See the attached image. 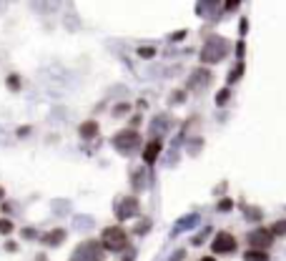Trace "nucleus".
Here are the masks:
<instances>
[{"mask_svg": "<svg viewBox=\"0 0 286 261\" xmlns=\"http://www.w3.org/2000/svg\"><path fill=\"white\" fill-rule=\"evenodd\" d=\"M126 244H128V234L121 226H108V229H103V234H101V246L103 249H108V251H121V249H126Z\"/></svg>", "mask_w": 286, "mask_h": 261, "instance_id": "nucleus-1", "label": "nucleus"}, {"mask_svg": "<svg viewBox=\"0 0 286 261\" xmlns=\"http://www.w3.org/2000/svg\"><path fill=\"white\" fill-rule=\"evenodd\" d=\"M224 51H226V40L211 35V38L206 40V48H204L201 58H204L206 63H216V60H221V58H224Z\"/></svg>", "mask_w": 286, "mask_h": 261, "instance_id": "nucleus-2", "label": "nucleus"}, {"mask_svg": "<svg viewBox=\"0 0 286 261\" xmlns=\"http://www.w3.org/2000/svg\"><path fill=\"white\" fill-rule=\"evenodd\" d=\"M101 244L98 241H85L76 249L73 254V261H101Z\"/></svg>", "mask_w": 286, "mask_h": 261, "instance_id": "nucleus-3", "label": "nucleus"}, {"mask_svg": "<svg viewBox=\"0 0 286 261\" xmlns=\"http://www.w3.org/2000/svg\"><path fill=\"white\" fill-rule=\"evenodd\" d=\"M211 251L216 254H234L236 251V238L229 234V231H218L213 244H211Z\"/></svg>", "mask_w": 286, "mask_h": 261, "instance_id": "nucleus-4", "label": "nucleus"}, {"mask_svg": "<svg viewBox=\"0 0 286 261\" xmlns=\"http://www.w3.org/2000/svg\"><path fill=\"white\" fill-rule=\"evenodd\" d=\"M138 143H141L138 130H121V133L113 138V146H116L118 151H133Z\"/></svg>", "mask_w": 286, "mask_h": 261, "instance_id": "nucleus-5", "label": "nucleus"}, {"mask_svg": "<svg viewBox=\"0 0 286 261\" xmlns=\"http://www.w3.org/2000/svg\"><path fill=\"white\" fill-rule=\"evenodd\" d=\"M271 241H274V234H271L269 229H256V231L249 236V244L254 246V251H269Z\"/></svg>", "mask_w": 286, "mask_h": 261, "instance_id": "nucleus-6", "label": "nucleus"}, {"mask_svg": "<svg viewBox=\"0 0 286 261\" xmlns=\"http://www.w3.org/2000/svg\"><path fill=\"white\" fill-rule=\"evenodd\" d=\"M138 213V199H133V196H128V199H121L118 206H116V216L121 221L130 219V216H136Z\"/></svg>", "mask_w": 286, "mask_h": 261, "instance_id": "nucleus-7", "label": "nucleus"}, {"mask_svg": "<svg viewBox=\"0 0 286 261\" xmlns=\"http://www.w3.org/2000/svg\"><path fill=\"white\" fill-rule=\"evenodd\" d=\"M158 154H161V141H151V143L146 146V151H143V161H146L148 166H151V163H156Z\"/></svg>", "mask_w": 286, "mask_h": 261, "instance_id": "nucleus-8", "label": "nucleus"}, {"mask_svg": "<svg viewBox=\"0 0 286 261\" xmlns=\"http://www.w3.org/2000/svg\"><path fill=\"white\" fill-rule=\"evenodd\" d=\"M78 130H80L83 138H93V136L98 133V123H96V121H85V123H80Z\"/></svg>", "mask_w": 286, "mask_h": 261, "instance_id": "nucleus-9", "label": "nucleus"}, {"mask_svg": "<svg viewBox=\"0 0 286 261\" xmlns=\"http://www.w3.org/2000/svg\"><path fill=\"white\" fill-rule=\"evenodd\" d=\"M63 238H65V231H63V229H55V231H51V234H46V236H43V241L53 246V244H60Z\"/></svg>", "mask_w": 286, "mask_h": 261, "instance_id": "nucleus-10", "label": "nucleus"}, {"mask_svg": "<svg viewBox=\"0 0 286 261\" xmlns=\"http://www.w3.org/2000/svg\"><path fill=\"white\" fill-rule=\"evenodd\" d=\"M244 259L246 261H269V254L266 251H246Z\"/></svg>", "mask_w": 286, "mask_h": 261, "instance_id": "nucleus-11", "label": "nucleus"}, {"mask_svg": "<svg viewBox=\"0 0 286 261\" xmlns=\"http://www.w3.org/2000/svg\"><path fill=\"white\" fill-rule=\"evenodd\" d=\"M8 88H13V91L20 88V78H18V76H10V78H8Z\"/></svg>", "mask_w": 286, "mask_h": 261, "instance_id": "nucleus-12", "label": "nucleus"}, {"mask_svg": "<svg viewBox=\"0 0 286 261\" xmlns=\"http://www.w3.org/2000/svg\"><path fill=\"white\" fill-rule=\"evenodd\" d=\"M10 231H13V224L8 219H3V221H0V234H10Z\"/></svg>", "mask_w": 286, "mask_h": 261, "instance_id": "nucleus-13", "label": "nucleus"}, {"mask_svg": "<svg viewBox=\"0 0 286 261\" xmlns=\"http://www.w3.org/2000/svg\"><path fill=\"white\" fill-rule=\"evenodd\" d=\"M138 55L141 58H151L153 55V48H138Z\"/></svg>", "mask_w": 286, "mask_h": 261, "instance_id": "nucleus-14", "label": "nucleus"}, {"mask_svg": "<svg viewBox=\"0 0 286 261\" xmlns=\"http://www.w3.org/2000/svg\"><path fill=\"white\" fill-rule=\"evenodd\" d=\"M274 234H286V221H279V224L274 226Z\"/></svg>", "mask_w": 286, "mask_h": 261, "instance_id": "nucleus-15", "label": "nucleus"}, {"mask_svg": "<svg viewBox=\"0 0 286 261\" xmlns=\"http://www.w3.org/2000/svg\"><path fill=\"white\" fill-rule=\"evenodd\" d=\"M126 111H128V105H126V103H121V105H116V111H113V113H116V116H123Z\"/></svg>", "mask_w": 286, "mask_h": 261, "instance_id": "nucleus-16", "label": "nucleus"}, {"mask_svg": "<svg viewBox=\"0 0 286 261\" xmlns=\"http://www.w3.org/2000/svg\"><path fill=\"white\" fill-rule=\"evenodd\" d=\"M226 98H229V91H224V93H218V103H226Z\"/></svg>", "mask_w": 286, "mask_h": 261, "instance_id": "nucleus-17", "label": "nucleus"}, {"mask_svg": "<svg viewBox=\"0 0 286 261\" xmlns=\"http://www.w3.org/2000/svg\"><path fill=\"white\" fill-rule=\"evenodd\" d=\"M218 209H221V211H226V209H231V201H221V204H218Z\"/></svg>", "mask_w": 286, "mask_h": 261, "instance_id": "nucleus-18", "label": "nucleus"}, {"mask_svg": "<svg viewBox=\"0 0 286 261\" xmlns=\"http://www.w3.org/2000/svg\"><path fill=\"white\" fill-rule=\"evenodd\" d=\"M201 261H216V259H211V256H204V259H201Z\"/></svg>", "mask_w": 286, "mask_h": 261, "instance_id": "nucleus-19", "label": "nucleus"}, {"mask_svg": "<svg viewBox=\"0 0 286 261\" xmlns=\"http://www.w3.org/2000/svg\"><path fill=\"white\" fill-rule=\"evenodd\" d=\"M3 196H5V193H3V188H0V201H3Z\"/></svg>", "mask_w": 286, "mask_h": 261, "instance_id": "nucleus-20", "label": "nucleus"}]
</instances>
